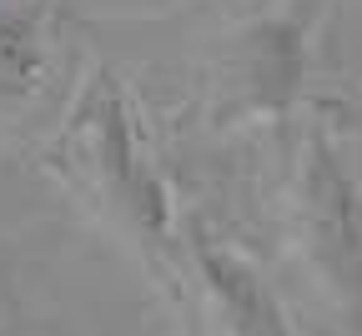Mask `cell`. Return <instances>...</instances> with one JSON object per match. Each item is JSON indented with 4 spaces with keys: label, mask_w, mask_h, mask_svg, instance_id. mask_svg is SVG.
<instances>
[{
    "label": "cell",
    "mask_w": 362,
    "mask_h": 336,
    "mask_svg": "<svg viewBox=\"0 0 362 336\" xmlns=\"http://www.w3.org/2000/svg\"><path fill=\"white\" fill-rule=\"evenodd\" d=\"M61 161L71 181L106 211V221L151 266H181V216L156 171L126 85L96 66L61 121Z\"/></svg>",
    "instance_id": "cell-1"
},
{
    "label": "cell",
    "mask_w": 362,
    "mask_h": 336,
    "mask_svg": "<svg viewBox=\"0 0 362 336\" xmlns=\"http://www.w3.org/2000/svg\"><path fill=\"white\" fill-rule=\"evenodd\" d=\"M181 271L197 281L221 336H297L262 271L226 241H216L197 216H181Z\"/></svg>",
    "instance_id": "cell-4"
},
{
    "label": "cell",
    "mask_w": 362,
    "mask_h": 336,
    "mask_svg": "<svg viewBox=\"0 0 362 336\" xmlns=\"http://www.w3.org/2000/svg\"><path fill=\"white\" fill-rule=\"evenodd\" d=\"M287 231L337 326L362 336V191L322 131H312L297 151Z\"/></svg>",
    "instance_id": "cell-2"
},
{
    "label": "cell",
    "mask_w": 362,
    "mask_h": 336,
    "mask_svg": "<svg viewBox=\"0 0 362 336\" xmlns=\"http://www.w3.org/2000/svg\"><path fill=\"white\" fill-rule=\"evenodd\" d=\"M307 85V25L297 16H262L237 30L216 76L221 121H282Z\"/></svg>",
    "instance_id": "cell-3"
},
{
    "label": "cell",
    "mask_w": 362,
    "mask_h": 336,
    "mask_svg": "<svg viewBox=\"0 0 362 336\" xmlns=\"http://www.w3.org/2000/svg\"><path fill=\"white\" fill-rule=\"evenodd\" d=\"M51 45H45V20L40 11L25 6H0V106H21L40 90Z\"/></svg>",
    "instance_id": "cell-5"
}]
</instances>
